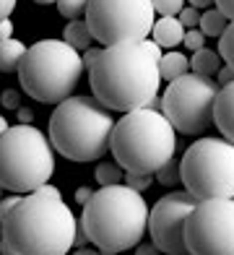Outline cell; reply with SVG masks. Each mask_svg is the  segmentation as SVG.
I'll return each instance as SVG.
<instances>
[{
  "instance_id": "1",
  "label": "cell",
  "mask_w": 234,
  "mask_h": 255,
  "mask_svg": "<svg viewBox=\"0 0 234 255\" xmlns=\"http://www.w3.org/2000/svg\"><path fill=\"white\" fill-rule=\"evenodd\" d=\"M91 91L112 112H133L148 107L159 97L161 71L159 60L143 42L104 47L97 65L89 71Z\"/></svg>"
},
{
  "instance_id": "2",
  "label": "cell",
  "mask_w": 234,
  "mask_h": 255,
  "mask_svg": "<svg viewBox=\"0 0 234 255\" xmlns=\"http://www.w3.org/2000/svg\"><path fill=\"white\" fill-rule=\"evenodd\" d=\"M78 222L63 198L23 195L3 219V255H65L73 250Z\"/></svg>"
},
{
  "instance_id": "3",
  "label": "cell",
  "mask_w": 234,
  "mask_h": 255,
  "mask_svg": "<svg viewBox=\"0 0 234 255\" xmlns=\"http://www.w3.org/2000/svg\"><path fill=\"white\" fill-rule=\"evenodd\" d=\"M148 214L151 208L143 193L120 182L94 190L91 201L81 211V227L104 255H117L143 242Z\"/></svg>"
},
{
  "instance_id": "4",
  "label": "cell",
  "mask_w": 234,
  "mask_h": 255,
  "mask_svg": "<svg viewBox=\"0 0 234 255\" xmlns=\"http://www.w3.org/2000/svg\"><path fill=\"white\" fill-rule=\"evenodd\" d=\"M110 151L130 175H156L177 154V130L161 110L140 107L115 123Z\"/></svg>"
},
{
  "instance_id": "5",
  "label": "cell",
  "mask_w": 234,
  "mask_h": 255,
  "mask_svg": "<svg viewBox=\"0 0 234 255\" xmlns=\"http://www.w3.org/2000/svg\"><path fill=\"white\" fill-rule=\"evenodd\" d=\"M112 110L97 97H68L50 118V141L70 161H97L110 151L115 130Z\"/></svg>"
},
{
  "instance_id": "6",
  "label": "cell",
  "mask_w": 234,
  "mask_h": 255,
  "mask_svg": "<svg viewBox=\"0 0 234 255\" xmlns=\"http://www.w3.org/2000/svg\"><path fill=\"white\" fill-rule=\"evenodd\" d=\"M84 71V57L65 39H39L23 55L18 78L31 99L60 104L63 99L73 97Z\"/></svg>"
},
{
  "instance_id": "7",
  "label": "cell",
  "mask_w": 234,
  "mask_h": 255,
  "mask_svg": "<svg viewBox=\"0 0 234 255\" xmlns=\"http://www.w3.org/2000/svg\"><path fill=\"white\" fill-rule=\"evenodd\" d=\"M55 172V146L39 128L16 123L0 135V185L10 193H34Z\"/></svg>"
},
{
  "instance_id": "8",
  "label": "cell",
  "mask_w": 234,
  "mask_h": 255,
  "mask_svg": "<svg viewBox=\"0 0 234 255\" xmlns=\"http://www.w3.org/2000/svg\"><path fill=\"white\" fill-rule=\"evenodd\" d=\"M182 185L198 201L234 198V143L227 138H198L182 161Z\"/></svg>"
},
{
  "instance_id": "9",
  "label": "cell",
  "mask_w": 234,
  "mask_h": 255,
  "mask_svg": "<svg viewBox=\"0 0 234 255\" xmlns=\"http://www.w3.org/2000/svg\"><path fill=\"white\" fill-rule=\"evenodd\" d=\"M219 81L214 76L185 73L177 81H169L161 97V112L174 125L177 133L201 135L214 125V110L219 99Z\"/></svg>"
},
{
  "instance_id": "10",
  "label": "cell",
  "mask_w": 234,
  "mask_h": 255,
  "mask_svg": "<svg viewBox=\"0 0 234 255\" xmlns=\"http://www.w3.org/2000/svg\"><path fill=\"white\" fill-rule=\"evenodd\" d=\"M86 24L104 47L143 42L156 24L154 0H89Z\"/></svg>"
},
{
  "instance_id": "11",
  "label": "cell",
  "mask_w": 234,
  "mask_h": 255,
  "mask_svg": "<svg viewBox=\"0 0 234 255\" xmlns=\"http://www.w3.org/2000/svg\"><path fill=\"white\" fill-rule=\"evenodd\" d=\"M190 255H234V198L198 201L185 222Z\"/></svg>"
},
{
  "instance_id": "12",
  "label": "cell",
  "mask_w": 234,
  "mask_h": 255,
  "mask_svg": "<svg viewBox=\"0 0 234 255\" xmlns=\"http://www.w3.org/2000/svg\"><path fill=\"white\" fill-rule=\"evenodd\" d=\"M198 206V198L190 190H174L154 203L148 214L151 242L167 255H190L185 245V222Z\"/></svg>"
},
{
  "instance_id": "13",
  "label": "cell",
  "mask_w": 234,
  "mask_h": 255,
  "mask_svg": "<svg viewBox=\"0 0 234 255\" xmlns=\"http://www.w3.org/2000/svg\"><path fill=\"white\" fill-rule=\"evenodd\" d=\"M214 125L224 133L227 141L234 143V81L227 86H221L216 110H214Z\"/></svg>"
},
{
  "instance_id": "14",
  "label": "cell",
  "mask_w": 234,
  "mask_h": 255,
  "mask_svg": "<svg viewBox=\"0 0 234 255\" xmlns=\"http://www.w3.org/2000/svg\"><path fill=\"white\" fill-rule=\"evenodd\" d=\"M185 26L180 24L177 16H161L156 24H154V31H151V39L156 44H161L164 50H174L177 44H182L185 39Z\"/></svg>"
},
{
  "instance_id": "15",
  "label": "cell",
  "mask_w": 234,
  "mask_h": 255,
  "mask_svg": "<svg viewBox=\"0 0 234 255\" xmlns=\"http://www.w3.org/2000/svg\"><path fill=\"white\" fill-rule=\"evenodd\" d=\"M26 50H29V47H26L21 39H16V37L0 42V71H3V73L18 71L23 55H26Z\"/></svg>"
},
{
  "instance_id": "16",
  "label": "cell",
  "mask_w": 234,
  "mask_h": 255,
  "mask_svg": "<svg viewBox=\"0 0 234 255\" xmlns=\"http://www.w3.org/2000/svg\"><path fill=\"white\" fill-rule=\"evenodd\" d=\"M159 71H161L164 81H177L180 76L190 73V57L180 50H169V52H164L161 63H159Z\"/></svg>"
},
{
  "instance_id": "17",
  "label": "cell",
  "mask_w": 234,
  "mask_h": 255,
  "mask_svg": "<svg viewBox=\"0 0 234 255\" xmlns=\"http://www.w3.org/2000/svg\"><path fill=\"white\" fill-rule=\"evenodd\" d=\"M63 39L70 44V47H76L78 52H86L89 47H94V34L86 24V18H76V21H70V24L65 26L63 31Z\"/></svg>"
},
{
  "instance_id": "18",
  "label": "cell",
  "mask_w": 234,
  "mask_h": 255,
  "mask_svg": "<svg viewBox=\"0 0 234 255\" xmlns=\"http://www.w3.org/2000/svg\"><path fill=\"white\" fill-rule=\"evenodd\" d=\"M221 65H224L221 55H219L216 50H208V47L193 52V57H190V68H193V73H201V76H216Z\"/></svg>"
},
{
  "instance_id": "19",
  "label": "cell",
  "mask_w": 234,
  "mask_h": 255,
  "mask_svg": "<svg viewBox=\"0 0 234 255\" xmlns=\"http://www.w3.org/2000/svg\"><path fill=\"white\" fill-rule=\"evenodd\" d=\"M227 26H229V18L221 13L219 8H208V10H203V16H201V29L206 37H221V34L227 31Z\"/></svg>"
},
{
  "instance_id": "20",
  "label": "cell",
  "mask_w": 234,
  "mask_h": 255,
  "mask_svg": "<svg viewBox=\"0 0 234 255\" xmlns=\"http://www.w3.org/2000/svg\"><path fill=\"white\" fill-rule=\"evenodd\" d=\"M94 177H97V182L102 185V188H110V185H120L125 180V169L117 164V161H99L97 172H94Z\"/></svg>"
},
{
  "instance_id": "21",
  "label": "cell",
  "mask_w": 234,
  "mask_h": 255,
  "mask_svg": "<svg viewBox=\"0 0 234 255\" xmlns=\"http://www.w3.org/2000/svg\"><path fill=\"white\" fill-rule=\"evenodd\" d=\"M180 161H182V159H177V154H174V156L167 161V164H164V167L156 172V180H159L161 185H167V188H174V185H180V182H182Z\"/></svg>"
},
{
  "instance_id": "22",
  "label": "cell",
  "mask_w": 234,
  "mask_h": 255,
  "mask_svg": "<svg viewBox=\"0 0 234 255\" xmlns=\"http://www.w3.org/2000/svg\"><path fill=\"white\" fill-rule=\"evenodd\" d=\"M219 55L224 60V65H229L234 71V21H229L227 31L219 37Z\"/></svg>"
},
{
  "instance_id": "23",
  "label": "cell",
  "mask_w": 234,
  "mask_h": 255,
  "mask_svg": "<svg viewBox=\"0 0 234 255\" xmlns=\"http://www.w3.org/2000/svg\"><path fill=\"white\" fill-rule=\"evenodd\" d=\"M86 8H89V0H57V10L60 16L76 21V18H86Z\"/></svg>"
},
{
  "instance_id": "24",
  "label": "cell",
  "mask_w": 234,
  "mask_h": 255,
  "mask_svg": "<svg viewBox=\"0 0 234 255\" xmlns=\"http://www.w3.org/2000/svg\"><path fill=\"white\" fill-rule=\"evenodd\" d=\"M201 16H203V10H198V8H193V5H185L182 10H180V24L185 26V29H198L201 26Z\"/></svg>"
},
{
  "instance_id": "25",
  "label": "cell",
  "mask_w": 234,
  "mask_h": 255,
  "mask_svg": "<svg viewBox=\"0 0 234 255\" xmlns=\"http://www.w3.org/2000/svg\"><path fill=\"white\" fill-rule=\"evenodd\" d=\"M154 8L159 16H180L185 8V0H154Z\"/></svg>"
},
{
  "instance_id": "26",
  "label": "cell",
  "mask_w": 234,
  "mask_h": 255,
  "mask_svg": "<svg viewBox=\"0 0 234 255\" xmlns=\"http://www.w3.org/2000/svg\"><path fill=\"white\" fill-rule=\"evenodd\" d=\"M127 188H133L138 193H146L151 188V182H154V175H130V172H125V180H122Z\"/></svg>"
},
{
  "instance_id": "27",
  "label": "cell",
  "mask_w": 234,
  "mask_h": 255,
  "mask_svg": "<svg viewBox=\"0 0 234 255\" xmlns=\"http://www.w3.org/2000/svg\"><path fill=\"white\" fill-rule=\"evenodd\" d=\"M203 42H206V34L201 29H187L185 31V50H190V52H198V50H203Z\"/></svg>"
},
{
  "instance_id": "28",
  "label": "cell",
  "mask_w": 234,
  "mask_h": 255,
  "mask_svg": "<svg viewBox=\"0 0 234 255\" xmlns=\"http://www.w3.org/2000/svg\"><path fill=\"white\" fill-rule=\"evenodd\" d=\"M0 104H3L5 110L16 112V110L21 107V91H18V89H5L3 97H0Z\"/></svg>"
},
{
  "instance_id": "29",
  "label": "cell",
  "mask_w": 234,
  "mask_h": 255,
  "mask_svg": "<svg viewBox=\"0 0 234 255\" xmlns=\"http://www.w3.org/2000/svg\"><path fill=\"white\" fill-rule=\"evenodd\" d=\"M21 198H23L21 193H10L8 198H3V201H0V219H5L10 211H13V208L21 203Z\"/></svg>"
},
{
  "instance_id": "30",
  "label": "cell",
  "mask_w": 234,
  "mask_h": 255,
  "mask_svg": "<svg viewBox=\"0 0 234 255\" xmlns=\"http://www.w3.org/2000/svg\"><path fill=\"white\" fill-rule=\"evenodd\" d=\"M102 50H104V47H89L86 52H81V57H84V68H86V71H91V68L97 65L99 55H102Z\"/></svg>"
},
{
  "instance_id": "31",
  "label": "cell",
  "mask_w": 234,
  "mask_h": 255,
  "mask_svg": "<svg viewBox=\"0 0 234 255\" xmlns=\"http://www.w3.org/2000/svg\"><path fill=\"white\" fill-rule=\"evenodd\" d=\"M216 81H219V86L232 84V81H234V71H232L229 65H221V68H219V73H216Z\"/></svg>"
},
{
  "instance_id": "32",
  "label": "cell",
  "mask_w": 234,
  "mask_h": 255,
  "mask_svg": "<svg viewBox=\"0 0 234 255\" xmlns=\"http://www.w3.org/2000/svg\"><path fill=\"white\" fill-rule=\"evenodd\" d=\"M34 193H39V195H47V198H63V193L55 188V185H50V182H44V185H39Z\"/></svg>"
},
{
  "instance_id": "33",
  "label": "cell",
  "mask_w": 234,
  "mask_h": 255,
  "mask_svg": "<svg viewBox=\"0 0 234 255\" xmlns=\"http://www.w3.org/2000/svg\"><path fill=\"white\" fill-rule=\"evenodd\" d=\"M143 47H146V50H148V52H151V55H154L156 60L161 63V57H164V47H161V44H156L154 39L148 37V39H143Z\"/></svg>"
},
{
  "instance_id": "34",
  "label": "cell",
  "mask_w": 234,
  "mask_h": 255,
  "mask_svg": "<svg viewBox=\"0 0 234 255\" xmlns=\"http://www.w3.org/2000/svg\"><path fill=\"white\" fill-rule=\"evenodd\" d=\"M216 8H219L229 21H234V0H216Z\"/></svg>"
},
{
  "instance_id": "35",
  "label": "cell",
  "mask_w": 234,
  "mask_h": 255,
  "mask_svg": "<svg viewBox=\"0 0 234 255\" xmlns=\"http://www.w3.org/2000/svg\"><path fill=\"white\" fill-rule=\"evenodd\" d=\"M161 250L154 245V242H140V245H135V255H159Z\"/></svg>"
},
{
  "instance_id": "36",
  "label": "cell",
  "mask_w": 234,
  "mask_h": 255,
  "mask_svg": "<svg viewBox=\"0 0 234 255\" xmlns=\"http://www.w3.org/2000/svg\"><path fill=\"white\" fill-rule=\"evenodd\" d=\"M10 37H13V21L3 18V21H0V42H5V39H10Z\"/></svg>"
},
{
  "instance_id": "37",
  "label": "cell",
  "mask_w": 234,
  "mask_h": 255,
  "mask_svg": "<svg viewBox=\"0 0 234 255\" xmlns=\"http://www.w3.org/2000/svg\"><path fill=\"white\" fill-rule=\"evenodd\" d=\"M91 195H94V190H91V188H86V185H81V188L76 190V201H78L81 206H86V203L91 201Z\"/></svg>"
},
{
  "instance_id": "38",
  "label": "cell",
  "mask_w": 234,
  "mask_h": 255,
  "mask_svg": "<svg viewBox=\"0 0 234 255\" xmlns=\"http://www.w3.org/2000/svg\"><path fill=\"white\" fill-rule=\"evenodd\" d=\"M13 8H16V0H0V21L13 13Z\"/></svg>"
},
{
  "instance_id": "39",
  "label": "cell",
  "mask_w": 234,
  "mask_h": 255,
  "mask_svg": "<svg viewBox=\"0 0 234 255\" xmlns=\"http://www.w3.org/2000/svg\"><path fill=\"white\" fill-rule=\"evenodd\" d=\"M86 242H91V240H89V235L84 232V227H78V232H76V240H73V248H76V250H81V248L86 245Z\"/></svg>"
},
{
  "instance_id": "40",
  "label": "cell",
  "mask_w": 234,
  "mask_h": 255,
  "mask_svg": "<svg viewBox=\"0 0 234 255\" xmlns=\"http://www.w3.org/2000/svg\"><path fill=\"white\" fill-rule=\"evenodd\" d=\"M16 115H18V123H23V125H31V120H34L31 110H26V107H18Z\"/></svg>"
},
{
  "instance_id": "41",
  "label": "cell",
  "mask_w": 234,
  "mask_h": 255,
  "mask_svg": "<svg viewBox=\"0 0 234 255\" xmlns=\"http://www.w3.org/2000/svg\"><path fill=\"white\" fill-rule=\"evenodd\" d=\"M193 8H198V10H208V8H214L216 5V0H187Z\"/></svg>"
},
{
  "instance_id": "42",
  "label": "cell",
  "mask_w": 234,
  "mask_h": 255,
  "mask_svg": "<svg viewBox=\"0 0 234 255\" xmlns=\"http://www.w3.org/2000/svg\"><path fill=\"white\" fill-rule=\"evenodd\" d=\"M73 255H104L102 250H89V248H81L78 253H73Z\"/></svg>"
},
{
  "instance_id": "43",
  "label": "cell",
  "mask_w": 234,
  "mask_h": 255,
  "mask_svg": "<svg viewBox=\"0 0 234 255\" xmlns=\"http://www.w3.org/2000/svg\"><path fill=\"white\" fill-rule=\"evenodd\" d=\"M8 128H10V125H8V120L3 118V115H0V135H3V133L8 130Z\"/></svg>"
},
{
  "instance_id": "44",
  "label": "cell",
  "mask_w": 234,
  "mask_h": 255,
  "mask_svg": "<svg viewBox=\"0 0 234 255\" xmlns=\"http://www.w3.org/2000/svg\"><path fill=\"white\" fill-rule=\"evenodd\" d=\"M34 3H39V5H50V3H57V0H34Z\"/></svg>"
},
{
  "instance_id": "45",
  "label": "cell",
  "mask_w": 234,
  "mask_h": 255,
  "mask_svg": "<svg viewBox=\"0 0 234 255\" xmlns=\"http://www.w3.org/2000/svg\"><path fill=\"white\" fill-rule=\"evenodd\" d=\"M0 242H3V219H0Z\"/></svg>"
},
{
  "instance_id": "46",
  "label": "cell",
  "mask_w": 234,
  "mask_h": 255,
  "mask_svg": "<svg viewBox=\"0 0 234 255\" xmlns=\"http://www.w3.org/2000/svg\"><path fill=\"white\" fill-rule=\"evenodd\" d=\"M3 190H5V188H3V185H0V201H3Z\"/></svg>"
}]
</instances>
